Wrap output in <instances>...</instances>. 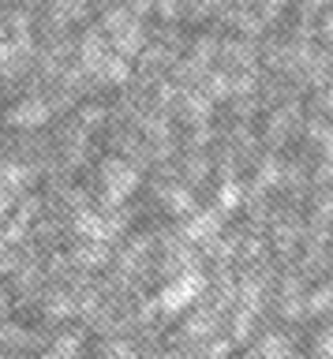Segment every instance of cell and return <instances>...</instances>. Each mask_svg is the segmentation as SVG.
I'll return each mask as SVG.
<instances>
[{
  "label": "cell",
  "mask_w": 333,
  "mask_h": 359,
  "mask_svg": "<svg viewBox=\"0 0 333 359\" xmlns=\"http://www.w3.org/2000/svg\"><path fill=\"white\" fill-rule=\"evenodd\" d=\"M318 355H322V359H326V355L333 359V333H322V337H318Z\"/></svg>",
  "instance_id": "6da1fadb"
}]
</instances>
